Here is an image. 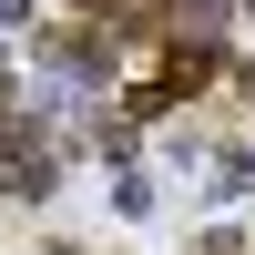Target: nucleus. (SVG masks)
I'll return each instance as SVG.
<instances>
[{"label": "nucleus", "instance_id": "1", "mask_svg": "<svg viewBox=\"0 0 255 255\" xmlns=\"http://www.w3.org/2000/svg\"><path fill=\"white\" fill-rule=\"evenodd\" d=\"M245 10H255V0H245Z\"/></svg>", "mask_w": 255, "mask_h": 255}]
</instances>
